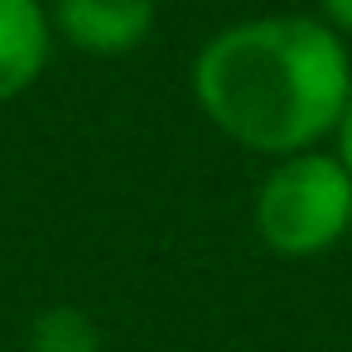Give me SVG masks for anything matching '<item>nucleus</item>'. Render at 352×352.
Instances as JSON below:
<instances>
[{
    "mask_svg": "<svg viewBox=\"0 0 352 352\" xmlns=\"http://www.w3.org/2000/svg\"><path fill=\"white\" fill-rule=\"evenodd\" d=\"M203 116L251 155H304L338 131L352 97L347 39L314 15H261L227 25L193 58Z\"/></svg>",
    "mask_w": 352,
    "mask_h": 352,
    "instance_id": "f257e3e1",
    "label": "nucleus"
},
{
    "mask_svg": "<svg viewBox=\"0 0 352 352\" xmlns=\"http://www.w3.org/2000/svg\"><path fill=\"white\" fill-rule=\"evenodd\" d=\"M54 30L87 54H131L155 30V0H54Z\"/></svg>",
    "mask_w": 352,
    "mask_h": 352,
    "instance_id": "7ed1b4c3",
    "label": "nucleus"
},
{
    "mask_svg": "<svg viewBox=\"0 0 352 352\" xmlns=\"http://www.w3.org/2000/svg\"><path fill=\"white\" fill-rule=\"evenodd\" d=\"M54 20L39 0H0V102L30 92L49 63Z\"/></svg>",
    "mask_w": 352,
    "mask_h": 352,
    "instance_id": "20e7f679",
    "label": "nucleus"
},
{
    "mask_svg": "<svg viewBox=\"0 0 352 352\" xmlns=\"http://www.w3.org/2000/svg\"><path fill=\"white\" fill-rule=\"evenodd\" d=\"M347 236H352V227H347Z\"/></svg>",
    "mask_w": 352,
    "mask_h": 352,
    "instance_id": "6e6552de",
    "label": "nucleus"
},
{
    "mask_svg": "<svg viewBox=\"0 0 352 352\" xmlns=\"http://www.w3.org/2000/svg\"><path fill=\"white\" fill-rule=\"evenodd\" d=\"M25 342H30V352H102V333H97L92 314H82L78 304L39 309Z\"/></svg>",
    "mask_w": 352,
    "mask_h": 352,
    "instance_id": "39448f33",
    "label": "nucleus"
},
{
    "mask_svg": "<svg viewBox=\"0 0 352 352\" xmlns=\"http://www.w3.org/2000/svg\"><path fill=\"white\" fill-rule=\"evenodd\" d=\"M338 164L352 174V97H347V107H342V116H338Z\"/></svg>",
    "mask_w": 352,
    "mask_h": 352,
    "instance_id": "423d86ee",
    "label": "nucleus"
},
{
    "mask_svg": "<svg viewBox=\"0 0 352 352\" xmlns=\"http://www.w3.org/2000/svg\"><path fill=\"white\" fill-rule=\"evenodd\" d=\"M318 6H323V20L338 34H352V0H318Z\"/></svg>",
    "mask_w": 352,
    "mask_h": 352,
    "instance_id": "0eeeda50",
    "label": "nucleus"
},
{
    "mask_svg": "<svg viewBox=\"0 0 352 352\" xmlns=\"http://www.w3.org/2000/svg\"><path fill=\"white\" fill-rule=\"evenodd\" d=\"M256 236L285 256L309 261L333 251L352 227V174L338 164V155H285L256 188Z\"/></svg>",
    "mask_w": 352,
    "mask_h": 352,
    "instance_id": "f03ea898",
    "label": "nucleus"
}]
</instances>
